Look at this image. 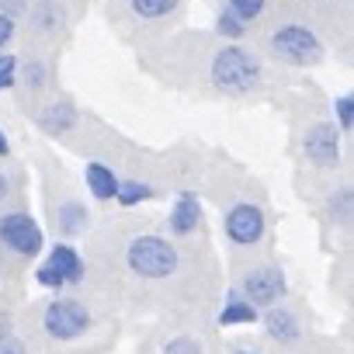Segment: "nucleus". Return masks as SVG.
<instances>
[{"label":"nucleus","mask_w":354,"mask_h":354,"mask_svg":"<svg viewBox=\"0 0 354 354\" xmlns=\"http://www.w3.org/2000/svg\"><path fill=\"white\" fill-rule=\"evenodd\" d=\"M209 80H212L216 91H223L230 97H243V94H250V91L261 87L264 70H261V59L254 53H247L243 46H223L212 56Z\"/></svg>","instance_id":"f257e3e1"},{"label":"nucleus","mask_w":354,"mask_h":354,"mask_svg":"<svg viewBox=\"0 0 354 354\" xmlns=\"http://www.w3.org/2000/svg\"><path fill=\"white\" fill-rule=\"evenodd\" d=\"M125 264L139 278H170L177 268H181V254H177V247L167 236L142 233V236H132L129 240Z\"/></svg>","instance_id":"f03ea898"},{"label":"nucleus","mask_w":354,"mask_h":354,"mask_svg":"<svg viewBox=\"0 0 354 354\" xmlns=\"http://www.w3.org/2000/svg\"><path fill=\"white\" fill-rule=\"evenodd\" d=\"M268 49H271L274 59H281L288 66H316L323 59L319 35L313 28H306V25H295V21L278 25L271 32V39H268Z\"/></svg>","instance_id":"7ed1b4c3"},{"label":"nucleus","mask_w":354,"mask_h":354,"mask_svg":"<svg viewBox=\"0 0 354 354\" xmlns=\"http://www.w3.org/2000/svg\"><path fill=\"white\" fill-rule=\"evenodd\" d=\"M42 326L53 340H77L91 330V309L80 299H53L42 313Z\"/></svg>","instance_id":"20e7f679"},{"label":"nucleus","mask_w":354,"mask_h":354,"mask_svg":"<svg viewBox=\"0 0 354 354\" xmlns=\"http://www.w3.org/2000/svg\"><path fill=\"white\" fill-rule=\"evenodd\" d=\"M87 268H84V257L77 254V247L70 243H56L49 250V257L35 268V281L42 288H66V285H77L84 281Z\"/></svg>","instance_id":"39448f33"},{"label":"nucleus","mask_w":354,"mask_h":354,"mask_svg":"<svg viewBox=\"0 0 354 354\" xmlns=\"http://www.w3.org/2000/svg\"><path fill=\"white\" fill-rule=\"evenodd\" d=\"M0 243L18 257H39L46 247V233L28 212H4L0 216Z\"/></svg>","instance_id":"423d86ee"},{"label":"nucleus","mask_w":354,"mask_h":354,"mask_svg":"<svg viewBox=\"0 0 354 354\" xmlns=\"http://www.w3.org/2000/svg\"><path fill=\"white\" fill-rule=\"evenodd\" d=\"M223 230H226L230 243H236V247H257V243L264 240V230H268L264 209L254 205V202H236V205L226 212Z\"/></svg>","instance_id":"0eeeda50"},{"label":"nucleus","mask_w":354,"mask_h":354,"mask_svg":"<svg viewBox=\"0 0 354 354\" xmlns=\"http://www.w3.org/2000/svg\"><path fill=\"white\" fill-rule=\"evenodd\" d=\"M240 292H243V299L254 302L257 309H268V306H274V302L285 299L288 281H285L281 268L264 264V268H250V271L243 274V288H240Z\"/></svg>","instance_id":"6e6552de"},{"label":"nucleus","mask_w":354,"mask_h":354,"mask_svg":"<svg viewBox=\"0 0 354 354\" xmlns=\"http://www.w3.org/2000/svg\"><path fill=\"white\" fill-rule=\"evenodd\" d=\"M340 136L344 132L337 125H330V122L309 125L306 136H302V149H306L309 163H316V167H337L340 163Z\"/></svg>","instance_id":"1a4fd4ad"},{"label":"nucleus","mask_w":354,"mask_h":354,"mask_svg":"<svg viewBox=\"0 0 354 354\" xmlns=\"http://www.w3.org/2000/svg\"><path fill=\"white\" fill-rule=\"evenodd\" d=\"M198 223H202V202H198V195L195 192H181V195H177V202H174V209H170V219H167L170 233L174 236H192L198 230Z\"/></svg>","instance_id":"9d476101"},{"label":"nucleus","mask_w":354,"mask_h":354,"mask_svg":"<svg viewBox=\"0 0 354 354\" xmlns=\"http://www.w3.org/2000/svg\"><path fill=\"white\" fill-rule=\"evenodd\" d=\"M264 326H268V337L278 340V344H292V340L302 337V323H299V316H295L292 309L278 306V302L268 306V313H264Z\"/></svg>","instance_id":"9b49d317"},{"label":"nucleus","mask_w":354,"mask_h":354,"mask_svg":"<svg viewBox=\"0 0 354 354\" xmlns=\"http://www.w3.org/2000/svg\"><path fill=\"white\" fill-rule=\"evenodd\" d=\"M84 181H87V192L97 198V202H111L115 192H118V177L108 163H87L84 167Z\"/></svg>","instance_id":"f8f14e48"},{"label":"nucleus","mask_w":354,"mask_h":354,"mask_svg":"<svg viewBox=\"0 0 354 354\" xmlns=\"http://www.w3.org/2000/svg\"><path fill=\"white\" fill-rule=\"evenodd\" d=\"M39 125H42V132H49V136H66V132L77 125V108H73L70 101H53L49 108H42Z\"/></svg>","instance_id":"ddd939ff"},{"label":"nucleus","mask_w":354,"mask_h":354,"mask_svg":"<svg viewBox=\"0 0 354 354\" xmlns=\"http://www.w3.org/2000/svg\"><path fill=\"white\" fill-rule=\"evenodd\" d=\"M257 319H261L257 306L247 302L243 295H233V299L223 306V313H219V323H223V326H243V323H257Z\"/></svg>","instance_id":"4468645a"},{"label":"nucleus","mask_w":354,"mask_h":354,"mask_svg":"<svg viewBox=\"0 0 354 354\" xmlns=\"http://www.w3.org/2000/svg\"><path fill=\"white\" fill-rule=\"evenodd\" d=\"M177 4H181V0H129L132 15H136V18H142V21L170 18V15L177 11Z\"/></svg>","instance_id":"2eb2a0df"},{"label":"nucleus","mask_w":354,"mask_h":354,"mask_svg":"<svg viewBox=\"0 0 354 354\" xmlns=\"http://www.w3.org/2000/svg\"><path fill=\"white\" fill-rule=\"evenodd\" d=\"M146 198H153V188L149 185H142V181H118V192H115V202L118 205L132 209V205H139Z\"/></svg>","instance_id":"dca6fc26"},{"label":"nucleus","mask_w":354,"mask_h":354,"mask_svg":"<svg viewBox=\"0 0 354 354\" xmlns=\"http://www.w3.org/2000/svg\"><path fill=\"white\" fill-rule=\"evenodd\" d=\"M216 32H219L223 39L236 42V39H243V35H247V21H240L230 8H223V11L216 15Z\"/></svg>","instance_id":"f3484780"},{"label":"nucleus","mask_w":354,"mask_h":354,"mask_svg":"<svg viewBox=\"0 0 354 354\" xmlns=\"http://www.w3.org/2000/svg\"><path fill=\"white\" fill-rule=\"evenodd\" d=\"M351 188H337V195H330V219L333 223H340V226H347L351 223Z\"/></svg>","instance_id":"a211bd4d"},{"label":"nucleus","mask_w":354,"mask_h":354,"mask_svg":"<svg viewBox=\"0 0 354 354\" xmlns=\"http://www.w3.org/2000/svg\"><path fill=\"white\" fill-rule=\"evenodd\" d=\"M87 209L84 205H77V202H66V205H59V226L66 230V233H80L87 223Z\"/></svg>","instance_id":"6ab92c4d"},{"label":"nucleus","mask_w":354,"mask_h":354,"mask_svg":"<svg viewBox=\"0 0 354 354\" xmlns=\"http://www.w3.org/2000/svg\"><path fill=\"white\" fill-rule=\"evenodd\" d=\"M226 8L240 18V21H257L261 15H264V8H268V0H226Z\"/></svg>","instance_id":"aec40b11"},{"label":"nucleus","mask_w":354,"mask_h":354,"mask_svg":"<svg viewBox=\"0 0 354 354\" xmlns=\"http://www.w3.org/2000/svg\"><path fill=\"white\" fill-rule=\"evenodd\" d=\"M333 115H337V129L340 132H351V125H354V97L351 94H340L333 101Z\"/></svg>","instance_id":"412c9836"},{"label":"nucleus","mask_w":354,"mask_h":354,"mask_svg":"<svg viewBox=\"0 0 354 354\" xmlns=\"http://www.w3.org/2000/svg\"><path fill=\"white\" fill-rule=\"evenodd\" d=\"M160 354H205V347H202L195 337H170V340L160 347Z\"/></svg>","instance_id":"4be33fe9"},{"label":"nucleus","mask_w":354,"mask_h":354,"mask_svg":"<svg viewBox=\"0 0 354 354\" xmlns=\"http://www.w3.org/2000/svg\"><path fill=\"white\" fill-rule=\"evenodd\" d=\"M18 84V56L0 53V91H8Z\"/></svg>","instance_id":"5701e85b"},{"label":"nucleus","mask_w":354,"mask_h":354,"mask_svg":"<svg viewBox=\"0 0 354 354\" xmlns=\"http://www.w3.org/2000/svg\"><path fill=\"white\" fill-rule=\"evenodd\" d=\"M25 84H28L32 91H42V87H46V63L28 59V63H25Z\"/></svg>","instance_id":"b1692460"},{"label":"nucleus","mask_w":354,"mask_h":354,"mask_svg":"<svg viewBox=\"0 0 354 354\" xmlns=\"http://www.w3.org/2000/svg\"><path fill=\"white\" fill-rule=\"evenodd\" d=\"M0 354H28V351H25V340L18 333L4 330V333H0Z\"/></svg>","instance_id":"393cba45"},{"label":"nucleus","mask_w":354,"mask_h":354,"mask_svg":"<svg viewBox=\"0 0 354 354\" xmlns=\"http://www.w3.org/2000/svg\"><path fill=\"white\" fill-rule=\"evenodd\" d=\"M15 15H4V11H0V49H4L11 39H15Z\"/></svg>","instance_id":"a878e982"},{"label":"nucleus","mask_w":354,"mask_h":354,"mask_svg":"<svg viewBox=\"0 0 354 354\" xmlns=\"http://www.w3.org/2000/svg\"><path fill=\"white\" fill-rule=\"evenodd\" d=\"M8 153H11V142H8L4 132H0V156H8Z\"/></svg>","instance_id":"bb28decb"},{"label":"nucleus","mask_w":354,"mask_h":354,"mask_svg":"<svg viewBox=\"0 0 354 354\" xmlns=\"http://www.w3.org/2000/svg\"><path fill=\"white\" fill-rule=\"evenodd\" d=\"M11 192V185H8V177H4V170H0V198H4Z\"/></svg>","instance_id":"cd10ccee"},{"label":"nucleus","mask_w":354,"mask_h":354,"mask_svg":"<svg viewBox=\"0 0 354 354\" xmlns=\"http://www.w3.org/2000/svg\"><path fill=\"white\" fill-rule=\"evenodd\" d=\"M8 323H11V319H8V313H0V333L8 330Z\"/></svg>","instance_id":"c85d7f7f"},{"label":"nucleus","mask_w":354,"mask_h":354,"mask_svg":"<svg viewBox=\"0 0 354 354\" xmlns=\"http://www.w3.org/2000/svg\"><path fill=\"white\" fill-rule=\"evenodd\" d=\"M236 354H261L257 347H236Z\"/></svg>","instance_id":"c756f323"}]
</instances>
